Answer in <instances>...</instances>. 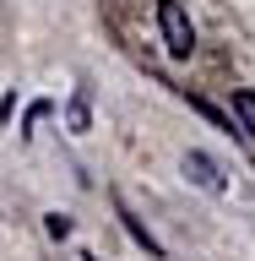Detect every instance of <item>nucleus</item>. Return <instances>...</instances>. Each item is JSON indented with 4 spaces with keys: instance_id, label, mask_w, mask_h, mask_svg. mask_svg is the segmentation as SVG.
Wrapping results in <instances>:
<instances>
[{
    "instance_id": "obj_1",
    "label": "nucleus",
    "mask_w": 255,
    "mask_h": 261,
    "mask_svg": "<svg viewBox=\"0 0 255 261\" xmlns=\"http://www.w3.org/2000/svg\"><path fill=\"white\" fill-rule=\"evenodd\" d=\"M158 33H163V44H168L174 60H185L195 49V28H190V16H185L179 0H158Z\"/></svg>"
},
{
    "instance_id": "obj_2",
    "label": "nucleus",
    "mask_w": 255,
    "mask_h": 261,
    "mask_svg": "<svg viewBox=\"0 0 255 261\" xmlns=\"http://www.w3.org/2000/svg\"><path fill=\"white\" fill-rule=\"evenodd\" d=\"M185 174H190L207 196H223V169H217L207 152H195V147H190V152H185Z\"/></svg>"
},
{
    "instance_id": "obj_3",
    "label": "nucleus",
    "mask_w": 255,
    "mask_h": 261,
    "mask_svg": "<svg viewBox=\"0 0 255 261\" xmlns=\"http://www.w3.org/2000/svg\"><path fill=\"white\" fill-rule=\"evenodd\" d=\"M114 207H120V223H125V234H130V240H136V245H147V256H152V261H163V245L152 240V228H147L141 218H136V212L125 207V201H114Z\"/></svg>"
},
{
    "instance_id": "obj_4",
    "label": "nucleus",
    "mask_w": 255,
    "mask_h": 261,
    "mask_svg": "<svg viewBox=\"0 0 255 261\" xmlns=\"http://www.w3.org/2000/svg\"><path fill=\"white\" fill-rule=\"evenodd\" d=\"M190 109H195V114H207L212 125H217V130H228V136H244V130H239V120H234L228 109H217L212 98H190Z\"/></svg>"
},
{
    "instance_id": "obj_5",
    "label": "nucleus",
    "mask_w": 255,
    "mask_h": 261,
    "mask_svg": "<svg viewBox=\"0 0 255 261\" xmlns=\"http://www.w3.org/2000/svg\"><path fill=\"white\" fill-rule=\"evenodd\" d=\"M234 120L244 136H255V87H234Z\"/></svg>"
},
{
    "instance_id": "obj_6",
    "label": "nucleus",
    "mask_w": 255,
    "mask_h": 261,
    "mask_svg": "<svg viewBox=\"0 0 255 261\" xmlns=\"http://www.w3.org/2000/svg\"><path fill=\"white\" fill-rule=\"evenodd\" d=\"M65 120H71V130H76V136L93 125V103H87V87H76V98H71V114H65Z\"/></svg>"
},
{
    "instance_id": "obj_7",
    "label": "nucleus",
    "mask_w": 255,
    "mask_h": 261,
    "mask_svg": "<svg viewBox=\"0 0 255 261\" xmlns=\"http://www.w3.org/2000/svg\"><path fill=\"white\" fill-rule=\"evenodd\" d=\"M49 234L65 240V234H71V218H65V212H49Z\"/></svg>"
}]
</instances>
